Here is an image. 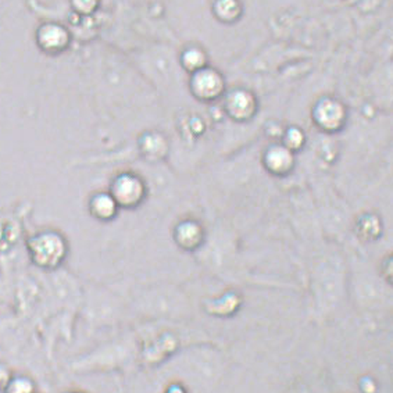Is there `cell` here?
Returning <instances> with one entry per match:
<instances>
[{
	"instance_id": "6da1fadb",
	"label": "cell",
	"mask_w": 393,
	"mask_h": 393,
	"mask_svg": "<svg viewBox=\"0 0 393 393\" xmlns=\"http://www.w3.org/2000/svg\"><path fill=\"white\" fill-rule=\"evenodd\" d=\"M30 252L37 266L44 269H55L65 256V245L57 233L48 232L31 240Z\"/></svg>"
},
{
	"instance_id": "7a4b0ae2",
	"label": "cell",
	"mask_w": 393,
	"mask_h": 393,
	"mask_svg": "<svg viewBox=\"0 0 393 393\" xmlns=\"http://www.w3.org/2000/svg\"><path fill=\"white\" fill-rule=\"evenodd\" d=\"M143 196L142 182L132 175H122L117 178L112 185V199L117 205L132 207L136 206Z\"/></svg>"
},
{
	"instance_id": "3957f363",
	"label": "cell",
	"mask_w": 393,
	"mask_h": 393,
	"mask_svg": "<svg viewBox=\"0 0 393 393\" xmlns=\"http://www.w3.org/2000/svg\"><path fill=\"white\" fill-rule=\"evenodd\" d=\"M195 91L202 98L217 96L221 91V81L213 71H203L195 78Z\"/></svg>"
},
{
	"instance_id": "277c9868",
	"label": "cell",
	"mask_w": 393,
	"mask_h": 393,
	"mask_svg": "<svg viewBox=\"0 0 393 393\" xmlns=\"http://www.w3.org/2000/svg\"><path fill=\"white\" fill-rule=\"evenodd\" d=\"M115 209L117 203L109 195H98L91 202L92 213L102 220H108L112 217L115 214Z\"/></svg>"
},
{
	"instance_id": "5b68a950",
	"label": "cell",
	"mask_w": 393,
	"mask_h": 393,
	"mask_svg": "<svg viewBox=\"0 0 393 393\" xmlns=\"http://www.w3.org/2000/svg\"><path fill=\"white\" fill-rule=\"evenodd\" d=\"M4 393H37L34 381L28 377H13L3 388Z\"/></svg>"
},
{
	"instance_id": "8992f818",
	"label": "cell",
	"mask_w": 393,
	"mask_h": 393,
	"mask_svg": "<svg viewBox=\"0 0 393 393\" xmlns=\"http://www.w3.org/2000/svg\"><path fill=\"white\" fill-rule=\"evenodd\" d=\"M269 167L274 169V171H286V169H290V165H292V157L289 156V153L283 149H273L270 153H269Z\"/></svg>"
}]
</instances>
